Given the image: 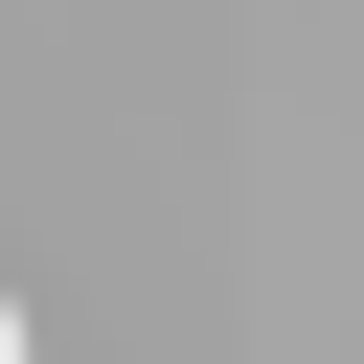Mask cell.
I'll return each instance as SVG.
<instances>
[{"label":"cell","instance_id":"6da1fadb","mask_svg":"<svg viewBox=\"0 0 364 364\" xmlns=\"http://www.w3.org/2000/svg\"><path fill=\"white\" fill-rule=\"evenodd\" d=\"M0 364H23V296H0Z\"/></svg>","mask_w":364,"mask_h":364}]
</instances>
